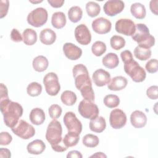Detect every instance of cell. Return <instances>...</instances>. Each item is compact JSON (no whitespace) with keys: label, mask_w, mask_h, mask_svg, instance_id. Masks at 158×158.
Returning a JSON list of instances; mask_svg holds the SVG:
<instances>
[{"label":"cell","mask_w":158,"mask_h":158,"mask_svg":"<svg viewBox=\"0 0 158 158\" xmlns=\"http://www.w3.org/2000/svg\"><path fill=\"white\" fill-rule=\"evenodd\" d=\"M0 108L4 123L10 128L17 124L23 114L22 106L18 102L10 101L9 98L0 101Z\"/></svg>","instance_id":"1"},{"label":"cell","mask_w":158,"mask_h":158,"mask_svg":"<svg viewBox=\"0 0 158 158\" xmlns=\"http://www.w3.org/2000/svg\"><path fill=\"white\" fill-rule=\"evenodd\" d=\"M132 39L138 43V46L150 49L155 44V38L152 36L148 27L143 23H137L135 31L131 36Z\"/></svg>","instance_id":"2"},{"label":"cell","mask_w":158,"mask_h":158,"mask_svg":"<svg viewBox=\"0 0 158 158\" xmlns=\"http://www.w3.org/2000/svg\"><path fill=\"white\" fill-rule=\"evenodd\" d=\"M124 70L132 80L136 83L143 81L146 77L144 69L134 59L124 63Z\"/></svg>","instance_id":"3"},{"label":"cell","mask_w":158,"mask_h":158,"mask_svg":"<svg viewBox=\"0 0 158 158\" xmlns=\"http://www.w3.org/2000/svg\"><path fill=\"white\" fill-rule=\"evenodd\" d=\"M62 128L60 123L56 119H53L48 125L46 139L51 144V146H54L61 143L62 138Z\"/></svg>","instance_id":"4"},{"label":"cell","mask_w":158,"mask_h":158,"mask_svg":"<svg viewBox=\"0 0 158 158\" xmlns=\"http://www.w3.org/2000/svg\"><path fill=\"white\" fill-rule=\"evenodd\" d=\"M72 72L75 79V85L78 90H80L85 85H92L88 69L83 64H80L75 65Z\"/></svg>","instance_id":"5"},{"label":"cell","mask_w":158,"mask_h":158,"mask_svg":"<svg viewBox=\"0 0 158 158\" xmlns=\"http://www.w3.org/2000/svg\"><path fill=\"white\" fill-rule=\"evenodd\" d=\"M47 10L43 7H38L31 11L27 16V22L34 27H40L48 20Z\"/></svg>","instance_id":"6"},{"label":"cell","mask_w":158,"mask_h":158,"mask_svg":"<svg viewBox=\"0 0 158 158\" xmlns=\"http://www.w3.org/2000/svg\"><path fill=\"white\" fill-rule=\"evenodd\" d=\"M78 110L83 117L90 120L97 117L99 112L98 107L94 102L85 99L79 103Z\"/></svg>","instance_id":"7"},{"label":"cell","mask_w":158,"mask_h":158,"mask_svg":"<svg viewBox=\"0 0 158 158\" xmlns=\"http://www.w3.org/2000/svg\"><path fill=\"white\" fill-rule=\"evenodd\" d=\"M11 130L15 135L23 139H28L35 134L34 127L23 120H19Z\"/></svg>","instance_id":"8"},{"label":"cell","mask_w":158,"mask_h":158,"mask_svg":"<svg viewBox=\"0 0 158 158\" xmlns=\"http://www.w3.org/2000/svg\"><path fill=\"white\" fill-rule=\"evenodd\" d=\"M43 84L46 93L50 96L57 95L60 89L58 77L54 72H49L44 76Z\"/></svg>","instance_id":"9"},{"label":"cell","mask_w":158,"mask_h":158,"mask_svg":"<svg viewBox=\"0 0 158 158\" xmlns=\"http://www.w3.org/2000/svg\"><path fill=\"white\" fill-rule=\"evenodd\" d=\"M63 122L67 128L68 132L80 135L82 131V124L73 112H67L64 116Z\"/></svg>","instance_id":"10"},{"label":"cell","mask_w":158,"mask_h":158,"mask_svg":"<svg viewBox=\"0 0 158 158\" xmlns=\"http://www.w3.org/2000/svg\"><path fill=\"white\" fill-rule=\"evenodd\" d=\"M136 25L130 19H120L118 20L115 25L117 32L125 36H132L135 33Z\"/></svg>","instance_id":"11"},{"label":"cell","mask_w":158,"mask_h":158,"mask_svg":"<svg viewBox=\"0 0 158 158\" xmlns=\"http://www.w3.org/2000/svg\"><path fill=\"white\" fill-rule=\"evenodd\" d=\"M110 126L114 129H120L127 123V115L121 109H115L112 110L109 116Z\"/></svg>","instance_id":"12"},{"label":"cell","mask_w":158,"mask_h":158,"mask_svg":"<svg viewBox=\"0 0 158 158\" xmlns=\"http://www.w3.org/2000/svg\"><path fill=\"white\" fill-rule=\"evenodd\" d=\"M75 37L77 41L81 45H88L91 41V33L85 24H80L75 28Z\"/></svg>","instance_id":"13"},{"label":"cell","mask_w":158,"mask_h":158,"mask_svg":"<svg viewBox=\"0 0 158 158\" xmlns=\"http://www.w3.org/2000/svg\"><path fill=\"white\" fill-rule=\"evenodd\" d=\"M125 4L120 0L107 1L103 6L104 13L110 17L120 13L124 9Z\"/></svg>","instance_id":"14"},{"label":"cell","mask_w":158,"mask_h":158,"mask_svg":"<svg viewBox=\"0 0 158 158\" xmlns=\"http://www.w3.org/2000/svg\"><path fill=\"white\" fill-rule=\"evenodd\" d=\"M91 26L94 31L102 35L106 34L110 31L112 23L110 20L106 18L99 17L93 21Z\"/></svg>","instance_id":"15"},{"label":"cell","mask_w":158,"mask_h":158,"mask_svg":"<svg viewBox=\"0 0 158 158\" xmlns=\"http://www.w3.org/2000/svg\"><path fill=\"white\" fill-rule=\"evenodd\" d=\"M63 51L65 56L72 60L78 59L82 54L81 48L72 43H65L63 46Z\"/></svg>","instance_id":"16"},{"label":"cell","mask_w":158,"mask_h":158,"mask_svg":"<svg viewBox=\"0 0 158 158\" xmlns=\"http://www.w3.org/2000/svg\"><path fill=\"white\" fill-rule=\"evenodd\" d=\"M92 78L94 84L99 87L107 85L111 80L110 73L102 69L96 70L93 73Z\"/></svg>","instance_id":"17"},{"label":"cell","mask_w":158,"mask_h":158,"mask_svg":"<svg viewBox=\"0 0 158 158\" xmlns=\"http://www.w3.org/2000/svg\"><path fill=\"white\" fill-rule=\"evenodd\" d=\"M130 122L135 128H140L144 127L147 123V117L145 114L140 110L133 111L130 115Z\"/></svg>","instance_id":"18"},{"label":"cell","mask_w":158,"mask_h":158,"mask_svg":"<svg viewBox=\"0 0 158 158\" xmlns=\"http://www.w3.org/2000/svg\"><path fill=\"white\" fill-rule=\"evenodd\" d=\"M128 83L127 79L123 76H117L112 78L107 84V88L112 91H120L124 89Z\"/></svg>","instance_id":"19"},{"label":"cell","mask_w":158,"mask_h":158,"mask_svg":"<svg viewBox=\"0 0 158 158\" xmlns=\"http://www.w3.org/2000/svg\"><path fill=\"white\" fill-rule=\"evenodd\" d=\"M56 40V33L50 28H44L41 31L40 34V41L45 45L53 44Z\"/></svg>","instance_id":"20"},{"label":"cell","mask_w":158,"mask_h":158,"mask_svg":"<svg viewBox=\"0 0 158 158\" xmlns=\"http://www.w3.org/2000/svg\"><path fill=\"white\" fill-rule=\"evenodd\" d=\"M45 148L46 145L41 139H35L30 143L27 146L28 152L35 155L41 154L45 150Z\"/></svg>","instance_id":"21"},{"label":"cell","mask_w":158,"mask_h":158,"mask_svg":"<svg viewBox=\"0 0 158 158\" xmlns=\"http://www.w3.org/2000/svg\"><path fill=\"white\" fill-rule=\"evenodd\" d=\"M29 118L30 122L33 124L35 125H40L45 120V114L43 110L41 108H35L31 110Z\"/></svg>","instance_id":"22"},{"label":"cell","mask_w":158,"mask_h":158,"mask_svg":"<svg viewBox=\"0 0 158 158\" xmlns=\"http://www.w3.org/2000/svg\"><path fill=\"white\" fill-rule=\"evenodd\" d=\"M106 127V120L102 116H98L97 117L90 120L89 128L94 132L101 133L105 130Z\"/></svg>","instance_id":"23"},{"label":"cell","mask_w":158,"mask_h":158,"mask_svg":"<svg viewBox=\"0 0 158 158\" xmlns=\"http://www.w3.org/2000/svg\"><path fill=\"white\" fill-rule=\"evenodd\" d=\"M32 65L35 70L38 72H42L47 69L49 65V62L46 57L38 56L34 58Z\"/></svg>","instance_id":"24"},{"label":"cell","mask_w":158,"mask_h":158,"mask_svg":"<svg viewBox=\"0 0 158 158\" xmlns=\"http://www.w3.org/2000/svg\"><path fill=\"white\" fill-rule=\"evenodd\" d=\"M51 24L57 29L62 28L66 24V17L62 12H54L51 18Z\"/></svg>","instance_id":"25"},{"label":"cell","mask_w":158,"mask_h":158,"mask_svg":"<svg viewBox=\"0 0 158 158\" xmlns=\"http://www.w3.org/2000/svg\"><path fill=\"white\" fill-rule=\"evenodd\" d=\"M102 64L108 69H112L117 67L119 64V60L117 55L113 52L107 54L102 60Z\"/></svg>","instance_id":"26"},{"label":"cell","mask_w":158,"mask_h":158,"mask_svg":"<svg viewBox=\"0 0 158 158\" xmlns=\"http://www.w3.org/2000/svg\"><path fill=\"white\" fill-rule=\"evenodd\" d=\"M131 14L136 19H143L146 17V11L144 6L139 2H135L131 6Z\"/></svg>","instance_id":"27"},{"label":"cell","mask_w":158,"mask_h":158,"mask_svg":"<svg viewBox=\"0 0 158 158\" xmlns=\"http://www.w3.org/2000/svg\"><path fill=\"white\" fill-rule=\"evenodd\" d=\"M22 38L25 44L31 46L37 41V33L31 28H27L23 32Z\"/></svg>","instance_id":"28"},{"label":"cell","mask_w":158,"mask_h":158,"mask_svg":"<svg viewBox=\"0 0 158 158\" xmlns=\"http://www.w3.org/2000/svg\"><path fill=\"white\" fill-rule=\"evenodd\" d=\"M60 99L62 103L66 106H73L77 101V98L75 93L72 91H64L61 96Z\"/></svg>","instance_id":"29"},{"label":"cell","mask_w":158,"mask_h":158,"mask_svg":"<svg viewBox=\"0 0 158 158\" xmlns=\"http://www.w3.org/2000/svg\"><path fill=\"white\" fill-rule=\"evenodd\" d=\"M151 50L140 46H136L134 49V56L140 60H146L151 56Z\"/></svg>","instance_id":"30"},{"label":"cell","mask_w":158,"mask_h":158,"mask_svg":"<svg viewBox=\"0 0 158 158\" xmlns=\"http://www.w3.org/2000/svg\"><path fill=\"white\" fill-rule=\"evenodd\" d=\"M79 135L75 133L68 132L63 138V143L65 146L69 148L76 146L80 140Z\"/></svg>","instance_id":"31"},{"label":"cell","mask_w":158,"mask_h":158,"mask_svg":"<svg viewBox=\"0 0 158 158\" xmlns=\"http://www.w3.org/2000/svg\"><path fill=\"white\" fill-rule=\"evenodd\" d=\"M82 15L83 11L79 6H73L70 7L68 11L69 19L73 23H77L80 21L82 18Z\"/></svg>","instance_id":"32"},{"label":"cell","mask_w":158,"mask_h":158,"mask_svg":"<svg viewBox=\"0 0 158 158\" xmlns=\"http://www.w3.org/2000/svg\"><path fill=\"white\" fill-rule=\"evenodd\" d=\"M85 8L87 14L91 17H96L99 15L101 11L100 6L98 3L93 1H89L87 2Z\"/></svg>","instance_id":"33"},{"label":"cell","mask_w":158,"mask_h":158,"mask_svg":"<svg viewBox=\"0 0 158 158\" xmlns=\"http://www.w3.org/2000/svg\"><path fill=\"white\" fill-rule=\"evenodd\" d=\"M83 144L88 148H95L99 143L98 137L93 134H87L85 135L82 139Z\"/></svg>","instance_id":"34"},{"label":"cell","mask_w":158,"mask_h":158,"mask_svg":"<svg viewBox=\"0 0 158 158\" xmlns=\"http://www.w3.org/2000/svg\"><path fill=\"white\" fill-rule=\"evenodd\" d=\"M110 46L115 50H120L125 45V40L121 36L114 35L110 40Z\"/></svg>","instance_id":"35"},{"label":"cell","mask_w":158,"mask_h":158,"mask_svg":"<svg viewBox=\"0 0 158 158\" xmlns=\"http://www.w3.org/2000/svg\"><path fill=\"white\" fill-rule=\"evenodd\" d=\"M104 104L109 108H114L120 104V99L115 94H108L104 98Z\"/></svg>","instance_id":"36"},{"label":"cell","mask_w":158,"mask_h":158,"mask_svg":"<svg viewBox=\"0 0 158 158\" xmlns=\"http://www.w3.org/2000/svg\"><path fill=\"white\" fill-rule=\"evenodd\" d=\"M91 51L94 56H101L106 51V45L102 41H97L92 45Z\"/></svg>","instance_id":"37"},{"label":"cell","mask_w":158,"mask_h":158,"mask_svg":"<svg viewBox=\"0 0 158 158\" xmlns=\"http://www.w3.org/2000/svg\"><path fill=\"white\" fill-rule=\"evenodd\" d=\"M80 91L84 99L92 102L94 101V93L92 85H85L83 88H81Z\"/></svg>","instance_id":"38"},{"label":"cell","mask_w":158,"mask_h":158,"mask_svg":"<svg viewBox=\"0 0 158 158\" xmlns=\"http://www.w3.org/2000/svg\"><path fill=\"white\" fill-rule=\"evenodd\" d=\"M27 91L28 94L30 96H38L41 93L42 86L39 83L32 82L28 85L27 88Z\"/></svg>","instance_id":"39"},{"label":"cell","mask_w":158,"mask_h":158,"mask_svg":"<svg viewBox=\"0 0 158 158\" xmlns=\"http://www.w3.org/2000/svg\"><path fill=\"white\" fill-rule=\"evenodd\" d=\"M48 112L51 118L52 119H57L60 116L62 110L59 105L52 104L49 107Z\"/></svg>","instance_id":"40"},{"label":"cell","mask_w":158,"mask_h":158,"mask_svg":"<svg viewBox=\"0 0 158 158\" xmlns=\"http://www.w3.org/2000/svg\"><path fill=\"white\" fill-rule=\"evenodd\" d=\"M146 70L150 73H156L158 70V62L156 59H152L148 60L145 65Z\"/></svg>","instance_id":"41"},{"label":"cell","mask_w":158,"mask_h":158,"mask_svg":"<svg viewBox=\"0 0 158 158\" xmlns=\"http://www.w3.org/2000/svg\"><path fill=\"white\" fill-rule=\"evenodd\" d=\"M146 95L151 99H157L158 98V86L153 85L146 90Z\"/></svg>","instance_id":"42"},{"label":"cell","mask_w":158,"mask_h":158,"mask_svg":"<svg viewBox=\"0 0 158 158\" xmlns=\"http://www.w3.org/2000/svg\"><path fill=\"white\" fill-rule=\"evenodd\" d=\"M12 140V136L7 131H2L0 133V144L8 145Z\"/></svg>","instance_id":"43"},{"label":"cell","mask_w":158,"mask_h":158,"mask_svg":"<svg viewBox=\"0 0 158 158\" xmlns=\"http://www.w3.org/2000/svg\"><path fill=\"white\" fill-rule=\"evenodd\" d=\"M1 5H0V9H1V12H0V18L2 19L4 17H5L7 12H8V9H9V1L7 0H1Z\"/></svg>","instance_id":"44"},{"label":"cell","mask_w":158,"mask_h":158,"mask_svg":"<svg viewBox=\"0 0 158 158\" xmlns=\"http://www.w3.org/2000/svg\"><path fill=\"white\" fill-rule=\"evenodd\" d=\"M10 38L11 40L16 43L20 42L23 40L20 33L16 28H13L10 33Z\"/></svg>","instance_id":"45"},{"label":"cell","mask_w":158,"mask_h":158,"mask_svg":"<svg viewBox=\"0 0 158 158\" xmlns=\"http://www.w3.org/2000/svg\"><path fill=\"white\" fill-rule=\"evenodd\" d=\"M120 57H121L122 61L124 63L127 62L133 59L132 53L130 51H128V50H125V51H122L120 54Z\"/></svg>","instance_id":"46"},{"label":"cell","mask_w":158,"mask_h":158,"mask_svg":"<svg viewBox=\"0 0 158 158\" xmlns=\"http://www.w3.org/2000/svg\"><path fill=\"white\" fill-rule=\"evenodd\" d=\"M8 91L7 87L3 84L1 83V97L0 101L8 99Z\"/></svg>","instance_id":"47"},{"label":"cell","mask_w":158,"mask_h":158,"mask_svg":"<svg viewBox=\"0 0 158 158\" xmlns=\"http://www.w3.org/2000/svg\"><path fill=\"white\" fill-rule=\"evenodd\" d=\"M48 2L54 8H59L63 6L64 0H48Z\"/></svg>","instance_id":"48"},{"label":"cell","mask_w":158,"mask_h":158,"mask_svg":"<svg viewBox=\"0 0 158 158\" xmlns=\"http://www.w3.org/2000/svg\"><path fill=\"white\" fill-rule=\"evenodd\" d=\"M52 149L56 151V152H64L68 148H67L66 146H64V144H62V143H60L59 144L57 145H54V146H51Z\"/></svg>","instance_id":"49"},{"label":"cell","mask_w":158,"mask_h":158,"mask_svg":"<svg viewBox=\"0 0 158 158\" xmlns=\"http://www.w3.org/2000/svg\"><path fill=\"white\" fill-rule=\"evenodd\" d=\"M157 3L158 1L157 0H152L150 2L149 4V7L151 12L154 14L155 15H157Z\"/></svg>","instance_id":"50"},{"label":"cell","mask_w":158,"mask_h":158,"mask_svg":"<svg viewBox=\"0 0 158 158\" xmlns=\"http://www.w3.org/2000/svg\"><path fill=\"white\" fill-rule=\"evenodd\" d=\"M0 157H11V154H10V151L6 148H1L0 149Z\"/></svg>","instance_id":"51"},{"label":"cell","mask_w":158,"mask_h":158,"mask_svg":"<svg viewBox=\"0 0 158 158\" xmlns=\"http://www.w3.org/2000/svg\"><path fill=\"white\" fill-rule=\"evenodd\" d=\"M67 157L69 158V157H72V158H75V157H77V158H82L83 157V156L81 155V152L78 151H70L67 155Z\"/></svg>","instance_id":"52"},{"label":"cell","mask_w":158,"mask_h":158,"mask_svg":"<svg viewBox=\"0 0 158 158\" xmlns=\"http://www.w3.org/2000/svg\"><path fill=\"white\" fill-rule=\"evenodd\" d=\"M107 157V156L104 154L103 152H96L94 154L90 156V157Z\"/></svg>","instance_id":"53"},{"label":"cell","mask_w":158,"mask_h":158,"mask_svg":"<svg viewBox=\"0 0 158 158\" xmlns=\"http://www.w3.org/2000/svg\"><path fill=\"white\" fill-rule=\"evenodd\" d=\"M43 1H30V2L33 3V4H36V3H40L41 2Z\"/></svg>","instance_id":"54"}]
</instances>
